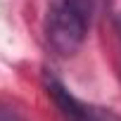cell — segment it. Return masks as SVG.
I'll return each instance as SVG.
<instances>
[{
    "instance_id": "3957f363",
    "label": "cell",
    "mask_w": 121,
    "mask_h": 121,
    "mask_svg": "<svg viewBox=\"0 0 121 121\" xmlns=\"http://www.w3.org/2000/svg\"><path fill=\"white\" fill-rule=\"evenodd\" d=\"M71 3H74L76 7H81V10L90 17V22H95V19L104 12V7H107L109 0H71Z\"/></svg>"
},
{
    "instance_id": "277c9868",
    "label": "cell",
    "mask_w": 121,
    "mask_h": 121,
    "mask_svg": "<svg viewBox=\"0 0 121 121\" xmlns=\"http://www.w3.org/2000/svg\"><path fill=\"white\" fill-rule=\"evenodd\" d=\"M116 26H119V33H121V17L116 19Z\"/></svg>"
},
{
    "instance_id": "7a4b0ae2",
    "label": "cell",
    "mask_w": 121,
    "mask_h": 121,
    "mask_svg": "<svg viewBox=\"0 0 121 121\" xmlns=\"http://www.w3.org/2000/svg\"><path fill=\"white\" fill-rule=\"evenodd\" d=\"M43 86L48 90V97L57 104V109H59V114H62L64 121H119L114 114L100 112V109L81 102L74 93H69V88L62 81H59L57 76H52L50 71H45Z\"/></svg>"
},
{
    "instance_id": "6da1fadb",
    "label": "cell",
    "mask_w": 121,
    "mask_h": 121,
    "mask_svg": "<svg viewBox=\"0 0 121 121\" xmlns=\"http://www.w3.org/2000/svg\"><path fill=\"white\" fill-rule=\"evenodd\" d=\"M90 24V17L71 0H50L43 22L45 40L59 57H71L81 50Z\"/></svg>"
}]
</instances>
